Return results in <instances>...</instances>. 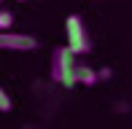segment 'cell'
I'll return each mask as SVG.
<instances>
[{"label":"cell","mask_w":132,"mask_h":129,"mask_svg":"<svg viewBox=\"0 0 132 129\" xmlns=\"http://www.w3.org/2000/svg\"><path fill=\"white\" fill-rule=\"evenodd\" d=\"M76 67H78L76 54H70L68 46L54 51V70L51 73H54V81L59 86H65V89H73L76 86Z\"/></svg>","instance_id":"obj_1"},{"label":"cell","mask_w":132,"mask_h":129,"mask_svg":"<svg viewBox=\"0 0 132 129\" xmlns=\"http://www.w3.org/2000/svg\"><path fill=\"white\" fill-rule=\"evenodd\" d=\"M65 35H68V51L70 54L78 57V54L89 51V35H86V27H84L78 14H70L65 19Z\"/></svg>","instance_id":"obj_2"},{"label":"cell","mask_w":132,"mask_h":129,"mask_svg":"<svg viewBox=\"0 0 132 129\" xmlns=\"http://www.w3.org/2000/svg\"><path fill=\"white\" fill-rule=\"evenodd\" d=\"M0 49L3 51H35L38 40L32 35H22V32H0Z\"/></svg>","instance_id":"obj_3"},{"label":"cell","mask_w":132,"mask_h":129,"mask_svg":"<svg viewBox=\"0 0 132 129\" xmlns=\"http://www.w3.org/2000/svg\"><path fill=\"white\" fill-rule=\"evenodd\" d=\"M97 78H100V75L94 73V70L89 67V64H78V67H76V84L94 86V84H97Z\"/></svg>","instance_id":"obj_4"},{"label":"cell","mask_w":132,"mask_h":129,"mask_svg":"<svg viewBox=\"0 0 132 129\" xmlns=\"http://www.w3.org/2000/svg\"><path fill=\"white\" fill-rule=\"evenodd\" d=\"M11 24H14V14L3 8V11H0V32H8Z\"/></svg>","instance_id":"obj_5"},{"label":"cell","mask_w":132,"mask_h":129,"mask_svg":"<svg viewBox=\"0 0 132 129\" xmlns=\"http://www.w3.org/2000/svg\"><path fill=\"white\" fill-rule=\"evenodd\" d=\"M0 110H3V113H8V110H11V97L3 91V86H0Z\"/></svg>","instance_id":"obj_6"},{"label":"cell","mask_w":132,"mask_h":129,"mask_svg":"<svg viewBox=\"0 0 132 129\" xmlns=\"http://www.w3.org/2000/svg\"><path fill=\"white\" fill-rule=\"evenodd\" d=\"M19 3H24V0H19Z\"/></svg>","instance_id":"obj_7"},{"label":"cell","mask_w":132,"mask_h":129,"mask_svg":"<svg viewBox=\"0 0 132 129\" xmlns=\"http://www.w3.org/2000/svg\"><path fill=\"white\" fill-rule=\"evenodd\" d=\"M0 3H3V0H0Z\"/></svg>","instance_id":"obj_8"}]
</instances>
